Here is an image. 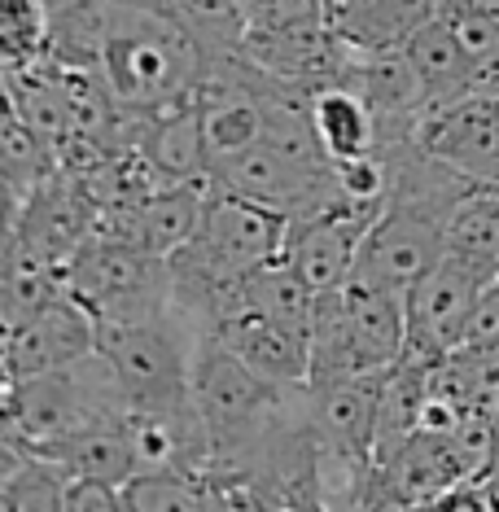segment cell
I'll list each match as a JSON object with an SVG mask.
<instances>
[{
	"mask_svg": "<svg viewBox=\"0 0 499 512\" xmlns=\"http://www.w3.org/2000/svg\"><path fill=\"white\" fill-rule=\"evenodd\" d=\"M44 53L92 66L114 101L132 114L189 101L206 66L202 40L167 0H79L53 9Z\"/></svg>",
	"mask_w": 499,
	"mask_h": 512,
	"instance_id": "6da1fadb",
	"label": "cell"
},
{
	"mask_svg": "<svg viewBox=\"0 0 499 512\" xmlns=\"http://www.w3.org/2000/svg\"><path fill=\"white\" fill-rule=\"evenodd\" d=\"M106 416H127V407L110 359L101 351L79 364L5 381V438L27 442L44 456H53L66 438Z\"/></svg>",
	"mask_w": 499,
	"mask_h": 512,
	"instance_id": "7a4b0ae2",
	"label": "cell"
},
{
	"mask_svg": "<svg viewBox=\"0 0 499 512\" xmlns=\"http://www.w3.org/2000/svg\"><path fill=\"white\" fill-rule=\"evenodd\" d=\"M184 324L162 320H101L97 351L110 359L127 412H193V342Z\"/></svg>",
	"mask_w": 499,
	"mask_h": 512,
	"instance_id": "3957f363",
	"label": "cell"
},
{
	"mask_svg": "<svg viewBox=\"0 0 499 512\" xmlns=\"http://www.w3.org/2000/svg\"><path fill=\"white\" fill-rule=\"evenodd\" d=\"M66 289L97 320H162L171 307V259L132 241H88L66 267Z\"/></svg>",
	"mask_w": 499,
	"mask_h": 512,
	"instance_id": "277c9868",
	"label": "cell"
},
{
	"mask_svg": "<svg viewBox=\"0 0 499 512\" xmlns=\"http://www.w3.org/2000/svg\"><path fill=\"white\" fill-rule=\"evenodd\" d=\"M443 254H447V219L429 215L421 206H408V202H386L381 215L373 219V228L359 241L351 281H364V285H377V289L408 298V289Z\"/></svg>",
	"mask_w": 499,
	"mask_h": 512,
	"instance_id": "5b68a950",
	"label": "cell"
},
{
	"mask_svg": "<svg viewBox=\"0 0 499 512\" xmlns=\"http://www.w3.org/2000/svg\"><path fill=\"white\" fill-rule=\"evenodd\" d=\"M495 276L499 272H491V267L447 250L443 259L408 289V346H403V351L434 359V364L456 351L482 289L491 285Z\"/></svg>",
	"mask_w": 499,
	"mask_h": 512,
	"instance_id": "8992f818",
	"label": "cell"
},
{
	"mask_svg": "<svg viewBox=\"0 0 499 512\" xmlns=\"http://www.w3.org/2000/svg\"><path fill=\"white\" fill-rule=\"evenodd\" d=\"M381 206L386 202H355V197H346L338 189V197H329L320 211L289 219L285 259L294 263V272L303 276L316 294L346 289V281H351V272H355L359 241L373 228Z\"/></svg>",
	"mask_w": 499,
	"mask_h": 512,
	"instance_id": "52a82bcc",
	"label": "cell"
},
{
	"mask_svg": "<svg viewBox=\"0 0 499 512\" xmlns=\"http://www.w3.org/2000/svg\"><path fill=\"white\" fill-rule=\"evenodd\" d=\"M97 324L101 320L92 316L88 302L62 289L36 316L5 329V381L36 377V372H53L97 355Z\"/></svg>",
	"mask_w": 499,
	"mask_h": 512,
	"instance_id": "ba28073f",
	"label": "cell"
},
{
	"mask_svg": "<svg viewBox=\"0 0 499 512\" xmlns=\"http://www.w3.org/2000/svg\"><path fill=\"white\" fill-rule=\"evenodd\" d=\"M412 141L473 184H499V97L429 101Z\"/></svg>",
	"mask_w": 499,
	"mask_h": 512,
	"instance_id": "9c48e42d",
	"label": "cell"
},
{
	"mask_svg": "<svg viewBox=\"0 0 499 512\" xmlns=\"http://www.w3.org/2000/svg\"><path fill=\"white\" fill-rule=\"evenodd\" d=\"M211 180L228 193H241L250 202H263L272 211H281L285 219L320 211L329 197H338V176H311L298 171L294 162H285L276 149L254 145L241 154L215 158L211 162Z\"/></svg>",
	"mask_w": 499,
	"mask_h": 512,
	"instance_id": "30bf717a",
	"label": "cell"
},
{
	"mask_svg": "<svg viewBox=\"0 0 499 512\" xmlns=\"http://www.w3.org/2000/svg\"><path fill=\"white\" fill-rule=\"evenodd\" d=\"M123 145L141 149L171 184L211 180V141H206V119H202V110H197L193 97L176 101V106L149 110V114L127 110Z\"/></svg>",
	"mask_w": 499,
	"mask_h": 512,
	"instance_id": "8fae6325",
	"label": "cell"
},
{
	"mask_svg": "<svg viewBox=\"0 0 499 512\" xmlns=\"http://www.w3.org/2000/svg\"><path fill=\"white\" fill-rule=\"evenodd\" d=\"M211 333L232 355H241L250 368H259L263 377L285 381V386H307L311 381V337L272 320L268 311L250 307V302L237 298L211 324Z\"/></svg>",
	"mask_w": 499,
	"mask_h": 512,
	"instance_id": "7c38bea8",
	"label": "cell"
},
{
	"mask_svg": "<svg viewBox=\"0 0 499 512\" xmlns=\"http://www.w3.org/2000/svg\"><path fill=\"white\" fill-rule=\"evenodd\" d=\"M346 316H351L359 368L386 372L399 364L403 346H408V298L364 281H346Z\"/></svg>",
	"mask_w": 499,
	"mask_h": 512,
	"instance_id": "4fadbf2b",
	"label": "cell"
},
{
	"mask_svg": "<svg viewBox=\"0 0 499 512\" xmlns=\"http://www.w3.org/2000/svg\"><path fill=\"white\" fill-rule=\"evenodd\" d=\"M71 477V464L44 456L18 438H0V508L5 512H62Z\"/></svg>",
	"mask_w": 499,
	"mask_h": 512,
	"instance_id": "5bb4252c",
	"label": "cell"
},
{
	"mask_svg": "<svg viewBox=\"0 0 499 512\" xmlns=\"http://www.w3.org/2000/svg\"><path fill=\"white\" fill-rule=\"evenodd\" d=\"M311 123L320 132V145L333 162L373 154L377 149V114L351 84H320L311 88Z\"/></svg>",
	"mask_w": 499,
	"mask_h": 512,
	"instance_id": "9a60e30c",
	"label": "cell"
},
{
	"mask_svg": "<svg viewBox=\"0 0 499 512\" xmlns=\"http://www.w3.org/2000/svg\"><path fill=\"white\" fill-rule=\"evenodd\" d=\"M206 193H211V180H189V184H162L158 193L136 202V237H141V246L154 254H176L180 246H189L197 228H202Z\"/></svg>",
	"mask_w": 499,
	"mask_h": 512,
	"instance_id": "2e32d148",
	"label": "cell"
},
{
	"mask_svg": "<svg viewBox=\"0 0 499 512\" xmlns=\"http://www.w3.org/2000/svg\"><path fill=\"white\" fill-rule=\"evenodd\" d=\"M57 149L44 132H36L18 110L5 106V127H0V176L9 193V219L36 197L44 184L57 176Z\"/></svg>",
	"mask_w": 499,
	"mask_h": 512,
	"instance_id": "e0dca14e",
	"label": "cell"
},
{
	"mask_svg": "<svg viewBox=\"0 0 499 512\" xmlns=\"http://www.w3.org/2000/svg\"><path fill=\"white\" fill-rule=\"evenodd\" d=\"M399 49L408 53L412 71L421 75V84L429 88V101L460 97L473 57H469V49H464L460 36H456V27H451L443 14H434L429 22H421V27H416L412 36L399 44Z\"/></svg>",
	"mask_w": 499,
	"mask_h": 512,
	"instance_id": "ac0fdd59",
	"label": "cell"
},
{
	"mask_svg": "<svg viewBox=\"0 0 499 512\" xmlns=\"http://www.w3.org/2000/svg\"><path fill=\"white\" fill-rule=\"evenodd\" d=\"M324 22L346 49H399L408 40L399 0H324Z\"/></svg>",
	"mask_w": 499,
	"mask_h": 512,
	"instance_id": "d6986e66",
	"label": "cell"
},
{
	"mask_svg": "<svg viewBox=\"0 0 499 512\" xmlns=\"http://www.w3.org/2000/svg\"><path fill=\"white\" fill-rule=\"evenodd\" d=\"M447 250L499 272V189L478 184L447 219Z\"/></svg>",
	"mask_w": 499,
	"mask_h": 512,
	"instance_id": "ffe728a7",
	"label": "cell"
},
{
	"mask_svg": "<svg viewBox=\"0 0 499 512\" xmlns=\"http://www.w3.org/2000/svg\"><path fill=\"white\" fill-rule=\"evenodd\" d=\"M176 14L189 22V31L202 40L206 57L211 53H241L250 22H246V0H167Z\"/></svg>",
	"mask_w": 499,
	"mask_h": 512,
	"instance_id": "44dd1931",
	"label": "cell"
},
{
	"mask_svg": "<svg viewBox=\"0 0 499 512\" xmlns=\"http://www.w3.org/2000/svg\"><path fill=\"white\" fill-rule=\"evenodd\" d=\"M53 5L49 0H0V49L5 62H31L49 49Z\"/></svg>",
	"mask_w": 499,
	"mask_h": 512,
	"instance_id": "7402d4cb",
	"label": "cell"
},
{
	"mask_svg": "<svg viewBox=\"0 0 499 512\" xmlns=\"http://www.w3.org/2000/svg\"><path fill=\"white\" fill-rule=\"evenodd\" d=\"M250 31H289L324 22V0H246Z\"/></svg>",
	"mask_w": 499,
	"mask_h": 512,
	"instance_id": "603a6c76",
	"label": "cell"
},
{
	"mask_svg": "<svg viewBox=\"0 0 499 512\" xmlns=\"http://www.w3.org/2000/svg\"><path fill=\"white\" fill-rule=\"evenodd\" d=\"M123 508V486L106 477L75 473L66 486V508L62 512H119Z\"/></svg>",
	"mask_w": 499,
	"mask_h": 512,
	"instance_id": "cb8c5ba5",
	"label": "cell"
},
{
	"mask_svg": "<svg viewBox=\"0 0 499 512\" xmlns=\"http://www.w3.org/2000/svg\"><path fill=\"white\" fill-rule=\"evenodd\" d=\"M464 351H482V346H499V276L482 289L478 307H473L469 324H464V337H460ZM456 346V351H460Z\"/></svg>",
	"mask_w": 499,
	"mask_h": 512,
	"instance_id": "d4e9b609",
	"label": "cell"
},
{
	"mask_svg": "<svg viewBox=\"0 0 499 512\" xmlns=\"http://www.w3.org/2000/svg\"><path fill=\"white\" fill-rule=\"evenodd\" d=\"M53 9H66V5H79V0H49Z\"/></svg>",
	"mask_w": 499,
	"mask_h": 512,
	"instance_id": "484cf974",
	"label": "cell"
},
{
	"mask_svg": "<svg viewBox=\"0 0 499 512\" xmlns=\"http://www.w3.org/2000/svg\"><path fill=\"white\" fill-rule=\"evenodd\" d=\"M495 189H499V184H495Z\"/></svg>",
	"mask_w": 499,
	"mask_h": 512,
	"instance_id": "4316f807",
	"label": "cell"
}]
</instances>
